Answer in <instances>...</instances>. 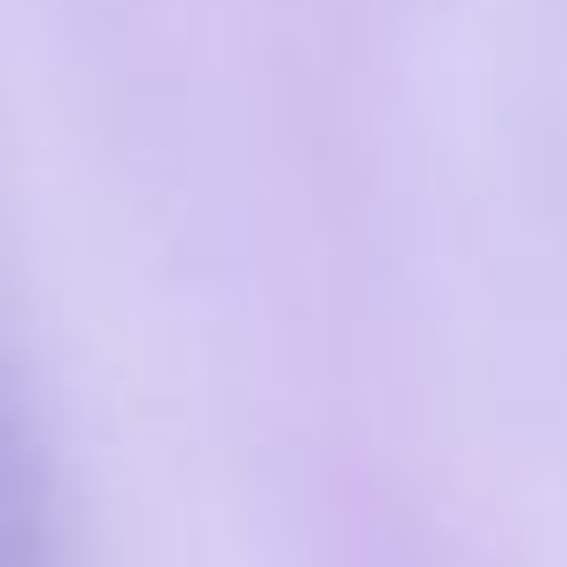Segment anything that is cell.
I'll return each instance as SVG.
<instances>
[{
	"instance_id": "obj_1",
	"label": "cell",
	"mask_w": 567,
	"mask_h": 567,
	"mask_svg": "<svg viewBox=\"0 0 567 567\" xmlns=\"http://www.w3.org/2000/svg\"><path fill=\"white\" fill-rule=\"evenodd\" d=\"M0 567H63L40 443L24 427V404L9 396V373H0Z\"/></svg>"
}]
</instances>
